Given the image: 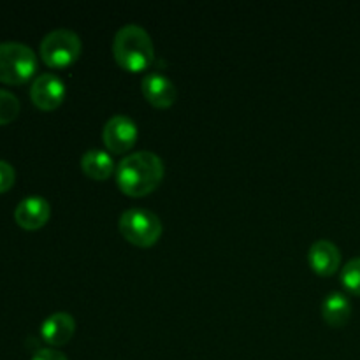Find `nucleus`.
Listing matches in <instances>:
<instances>
[{"label":"nucleus","mask_w":360,"mask_h":360,"mask_svg":"<svg viewBox=\"0 0 360 360\" xmlns=\"http://www.w3.org/2000/svg\"><path fill=\"white\" fill-rule=\"evenodd\" d=\"M165 174L164 162L151 151L127 155L116 167V183L129 197H144L158 188Z\"/></svg>","instance_id":"nucleus-1"},{"label":"nucleus","mask_w":360,"mask_h":360,"mask_svg":"<svg viewBox=\"0 0 360 360\" xmlns=\"http://www.w3.org/2000/svg\"><path fill=\"white\" fill-rule=\"evenodd\" d=\"M112 56L123 70L143 72L155 60V46L141 25H123L112 39Z\"/></svg>","instance_id":"nucleus-2"},{"label":"nucleus","mask_w":360,"mask_h":360,"mask_svg":"<svg viewBox=\"0 0 360 360\" xmlns=\"http://www.w3.org/2000/svg\"><path fill=\"white\" fill-rule=\"evenodd\" d=\"M37 70V56L34 49L23 42H0V83L20 84L27 83Z\"/></svg>","instance_id":"nucleus-3"},{"label":"nucleus","mask_w":360,"mask_h":360,"mask_svg":"<svg viewBox=\"0 0 360 360\" xmlns=\"http://www.w3.org/2000/svg\"><path fill=\"white\" fill-rule=\"evenodd\" d=\"M81 49H83V42L76 32L69 28H56L42 39L39 53H41L42 62L48 67L65 69L79 58Z\"/></svg>","instance_id":"nucleus-4"},{"label":"nucleus","mask_w":360,"mask_h":360,"mask_svg":"<svg viewBox=\"0 0 360 360\" xmlns=\"http://www.w3.org/2000/svg\"><path fill=\"white\" fill-rule=\"evenodd\" d=\"M123 238L139 248H150L160 239L162 221L153 211L144 207H132L123 211L118 221Z\"/></svg>","instance_id":"nucleus-5"},{"label":"nucleus","mask_w":360,"mask_h":360,"mask_svg":"<svg viewBox=\"0 0 360 360\" xmlns=\"http://www.w3.org/2000/svg\"><path fill=\"white\" fill-rule=\"evenodd\" d=\"M137 137H139L137 123L125 115H115L112 118H109L102 130V141H104L105 148L116 155L132 150L137 143Z\"/></svg>","instance_id":"nucleus-6"},{"label":"nucleus","mask_w":360,"mask_h":360,"mask_svg":"<svg viewBox=\"0 0 360 360\" xmlns=\"http://www.w3.org/2000/svg\"><path fill=\"white\" fill-rule=\"evenodd\" d=\"M67 94L62 77L53 72H44L34 79L30 86V101L41 111H53L63 102Z\"/></svg>","instance_id":"nucleus-7"},{"label":"nucleus","mask_w":360,"mask_h":360,"mask_svg":"<svg viewBox=\"0 0 360 360\" xmlns=\"http://www.w3.org/2000/svg\"><path fill=\"white\" fill-rule=\"evenodd\" d=\"M49 217H51V207L41 195L25 197L14 211V220L25 231H39L48 224Z\"/></svg>","instance_id":"nucleus-8"},{"label":"nucleus","mask_w":360,"mask_h":360,"mask_svg":"<svg viewBox=\"0 0 360 360\" xmlns=\"http://www.w3.org/2000/svg\"><path fill=\"white\" fill-rule=\"evenodd\" d=\"M141 91L144 98L157 109L171 108L178 97L174 83L162 72H150L143 77Z\"/></svg>","instance_id":"nucleus-9"},{"label":"nucleus","mask_w":360,"mask_h":360,"mask_svg":"<svg viewBox=\"0 0 360 360\" xmlns=\"http://www.w3.org/2000/svg\"><path fill=\"white\" fill-rule=\"evenodd\" d=\"M308 262L319 276H333L341 266V252L329 239H319L309 248Z\"/></svg>","instance_id":"nucleus-10"},{"label":"nucleus","mask_w":360,"mask_h":360,"mask_svg":"<svg viewBox=\"0 0 360 360\" xmlns=\"http://www.w3.org/2000/svg\"><path fill=\"white\" fill-rule=\"evenodd\" d=\"M76 333V320L65 311L53 313L42 322L41 338L51 347H63L72 340Z\"/></svg>","instance_id":"nucleus-11"},{"label":"nucleus","mask_w":360,"mask_h":360,"mask_svg":"<svg viewBox=\"0 0 360 360\" xmlns=\"http://www.w3.org/2000/svg\"><path fill=\"white\" fill-rule=\"evenodd\" d=\"M81 171L95 181H104L112 172H116L115 160L108 151L94 148V150L84 151L81 157Z\"/></svg>","instance_id":"nucleus-12"},{"label":"nucleus","mask_w":360,"mask_h":360,"mask_svg":"<svg viewBox=\"0 0 360 360\" xmlns=\"http://www.w3.org/2000/svg\"><path fill=\"white\" fill-rule=\"evenodd\" d=\"M322 316L330 327H343L352 316V302L343 292H330L322 302Z\"/></svg>","instance_id":"nucleus-13"},{"label":"nucleus","mask_w":360,"mask_h":360,"mask_svg":"<svg viewBox=\"0 0 360 360\" xmlns=\"http://www.w3.org/2000/svg\"><path fill=\"white\" fill-rule=\"evenodd\" d=\"M20 109L21 104L16 95L0 88V127L14 122L20 115Z\"/></svg>","instance_id":"nucleus-14"},{"label":"nucleus","mask_w":360,"mask_h":360,"mask_svg":"<svg viewBox=\"0 0 360 360\" xmlns=\"http://www.w3.org/2000/svg\"><path fill=\"white\" fill-rule=\"evenodd\" d=\"M341 283L350 294L360 295V257L348 260L341 269Z\"/></svg>","instance_id":"nucleus-15"},{"label":"nucleus","mask_w":360,"mask_h":360,"mask_svg":"<svg viewBox=\"0 0 360 360\" xmlns=\"http://www.w3.org/2000/svg\"><path fill=\"white\" fill-rule=\"evenodd\" d=\"M14 179H16V172L13 165L6 160H0V193L13 188Z\"/></svg>","instance_id":"nucleus-16"},{"label":"nucleus","mask_w":360,"mask_h":360,"mask_svg":"<svg viewBox=\"0 0 360 360\" xmlns=\"http://www.w3.org/2000/svg\"><path fill=\"white\" fill-rule=\"evenodd\" d=\"M32 360H69L62 352L55 350V348H41L34 354Z\"/></svg>","instance_id":"nucleus-17"}]
</instances>
